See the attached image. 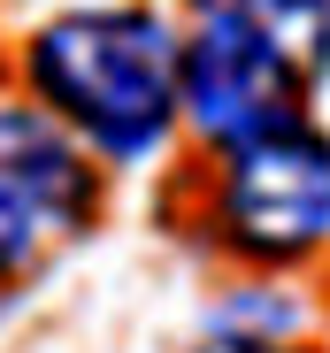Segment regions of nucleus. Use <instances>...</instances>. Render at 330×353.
I'll return each instance as SVG.
<instances>
[{"label": "nucleus", "instance_id": "4", "mask_svg": "<svg viewBox=\"0 0 330 353\" xmlns=\"http://www.w3.org/2000/svg\"><path fill=\"white\" fill-rule=\"evenodd\" d=\"M92 215V161L46 108H0V276Z\"/></svg>", "mask_w": 330, "mask_h": 353}, {"label": "nucleus", "instance_id": "2", "mask_svg": "<svg viewBox=\"0 0 330 353\" xmlns=\"http://www.w3.org/2000/svg\"><path fill=\"white\" fill-rule=\"evenodd\" d=\"M307 62L261 23L238 16H200V31L185 39V115L207 146H261L292 123H307Z\"/></svg>", "mask_w": 330, "mask_h": 353}, {"label": "nucleus", "instance_id": "3", "mask_svg": "<svg viewBox=\"0 0 330 353\" xmlns=\"http://www.w3.org/2000/svg\"><path fill=\"white\" fill-rule=\"evenodd\" d=\"M223 239L254 261H300L330 239V139L315 123H292L261 146L223 154L215 192Z\"/></svg>", "mask_w": 330, "mask_h": 353}, {"label": "nucleus", "instance_id": "6", "mask_svg": "<svg viewBox=\"0 0 330 353\" xmlns=\"http://www.w3.org/2000/svg\"><path fill=\"white\" fill-rule=\"evenodd\" d=\"M192 353H315V345H277V338H246V330H231V338H207V345H192Z\"/></svg>", "mask_w": 330, "mask_h": 353}, {"label": "nucleus", "instance_id": "1", "mask_svg": "<svg viewBox=\"0 0 330 353\" xmlns=\"http://www.w3.org/2000/svg\"><path fill=\"white\" fill-rule=\"evenodd\" d=\"M23 77L62 131L107 161H146L185 115V39L154 8H70L31 31Z\"/></svg>", "mask_w": 330, "mask_h": 353}, {"label": "nucleus", "instance_id": "5", "mask_svg": "<svg viewBox=\"0 0 330 353\" xmlns=\"http://www.w3.org/2000/svg\"><path fill=\"white\" fill-rule=\"evenodd\" d=\"M192 16H238V23H261L277 31L307 70L330 62V0H185Z\"/></svg>", "mask_w": 330, "mask_h": 353}]
</instances>
